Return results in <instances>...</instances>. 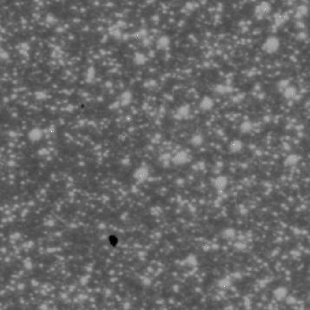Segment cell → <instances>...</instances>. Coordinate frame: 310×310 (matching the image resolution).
I'll return each instance as SVG.
<instances>
[{"instance_id": "cell-1", "label": "cell", "mask_w": 310, "mask_h": 310, "mask_svg": "<svg viewBox=\"0 0 310 310\" xmlns=\"http://www.w3.org/2000/svg\"><path fill=\"white\" fill-rule=\"evenodd\" d=\"M280 47V41L275 37H269L262 45V50L268 54L275 53Z\"/></svg>"}, {"instance_id": "cell-2", "label": "cell", "mask_w": 310, "mask_h": 310, "mask_svg": "<svg viewBox=\"0 0 310 310\" xmlns=\"http://www.w3.org/2000/svg\"><path fill=\"white\" fill-rule=\"evenodd\" d=\"M270 11H271L270 5L268 3H267V2H262V4L258 5L256 7L255 13H256V15L258 17H262L266 16L267 14H268Z\"/></svg>"}, {"instance_id": "cell-3", "label": "cell", "mask_w": 310, "mask_h": 310, "mask_svg": "<svg viewBox=\"0 0 310 310\" xmlns=\"http://www.w3.org/2000/svg\"><path fill=\"white\" fill-rule=\"evenodd\" d=\"M214 106V100L209 96H204L200 103V108L203 110H209Z\"/></svg>"}, {"instance_id": "cell-4", "label": "cell", "mask_w": 310, "mask_h": 310, "mask_svg": "<svg viewBox=\"0 0 310 310\" xmlns=\"http://www.w3.org/2000/svg\"><path fill=\"white\" fill-rule=\"evenodd\" d=\"M284 96L287 98V99H291V98H294V96L296 95V90L294 87H292V86H288L285 90H284V93H283Z\"/></svg>"}, {"instance_id": "cell-5", "label": "cell", "mask_w": 310, "mask_h": 310, "mask_svg": "<svg viewBox=\"0 0 310 310\" xmlns=\"http://www.w3.org/2000/svg\"><path fill=\"white\" fill-rule=\"evenodd\" d=\"M215 185L217 189H223L227 185V178L224 177H220L215 181Z\"/></svg>"}, {"instance_id": "cell-6", "label": "cell", "mask_w": 310, "mask_h": 310, "mask_svg": "<svg viewBox=\"0 0 310 310\" xmlns=\"http://www.w3.org/2000/svg\"><path fill=\"white\" fill-rule=\"evenodd\" d=\"M241 148H242V144H241V142L239 141V140H235V141H233V142L230 144V150H231L232 152H234V153H235V152L240 151Z\"/></svg>"}, {"instance_id": "cell-7", "label": "cell", "mask_w": 310, "mask_h": 310, "mask_svg": "<svg viewBox=\"0 0 310 310\" xmlns=\"http://www.w3.org/2000/svg\"><path fill=\"white\" fill-rule=\"evenodd\" d=\"M170 44V39L167 37H162L157 42V46L160 49H165Z\"/></svg>"}, {"instance_id": "cell-8", "label": "cell", "mask_w": 310, "mask_h": 310, "mask_svg": "<svg viewBox=\"0 0 310 310\" xmlns=\"http://www.w3.org/2000/svg\"><path fill=\"white\" fill-rule=\"evenodd\" d=\"M134 61L137 64H144L145 61H146V58L141 53H136L135 55V58H134Z\"/></svg>"}, {"instance_id": "cell-9", "label": "cell", "mask_w": 310, "mask_h": 310, "mask_svg": "<svg viewBox=\"0 0 310 310\" xmlns=\"http://www.w3.org/2000/svg\"><path fill=\"white\" fill-rule=\"evenodd\" d=\"M308 7L306 6H301L298 7V9H297V15L298 16H304V15H306L307 13H308Z\"/></svg>"}, {"instance_id": "cell-10", "label": "cell", "mask_w": 310, "mask_h": 310, "mask_svg": "<svg viewBox=\"0 0 310 310\" xmlns=\"http://www.w3.org/2000/svg\"><path fill=\"white\" fill-rule=\"evenodd\" d=\"M250 129H251V123H249V122H244V123L241 124V129L243 132H248V131H249Z\"/></svg>"}, {"instance_id": "cell-11", "label": "cell", "mask_w": 310, "mask_h": 310, "mask_svg": "<svg viewBox=\"0 0 310 310\" xmlns=\"http://www.w3.org/2000/svg\"><path fill=\"white\" fill-rule=\"evenodd\" d=\"M285 20H286V18L284 17V16H279L275 18V23H276L277 25H280V24H282V23H284Z\"/></svg>"}, {"instance_id": "cell-12", "label": "cell", "mask_w": 310, "mask_h": 310, "mask_svg": "<svg viewBox=\"0 0 310 310\" xmlns=\"http://www.w3.org/2000/svg\"><path fill=\"white\" fill-rule=\"evenodd\" d=\"M193 143H195V144L196 145L201 144H202V138H201V136H197V137H196L195 139H193Z\"/></svg>"}, {"instance_id": "cell-13", "label": "cell", "mask_w": 310, "mask_h": 310, "mask_svg": "<svg viewBox=\"0 0 310 310\" xmlns=\"http://www.w3.org/2000/svg\"><path fill=\"white\" fill-rule=\"evenodd\" d=\"M186 158V155H183V156H179V155H177V157H176V160H177V162H184V159Z\"/></svg>"}]
</instances>
